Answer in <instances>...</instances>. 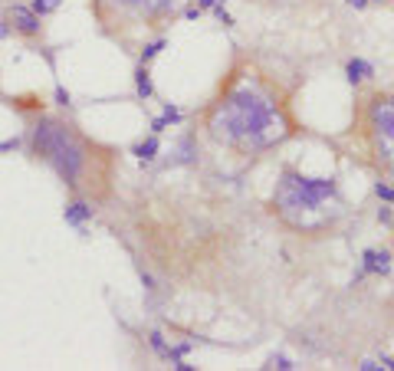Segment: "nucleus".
Returning <instances> with one entry per match:
<instances>
[{
  "label": "nucleus",
  "instance_id": "1",
  "mask_svg": "<svg viewBox=\"0 0 394 371\" xmlns=\"http://www.w3.org/2000/svg\"><path fill=\"white\" fill-rule=\"evenodd\" d=\"M194 125L233 158H263L302 135L296 89L250 53H233L214 96L194 112Z\"/></svg>",
  "mask_w": 394,
  "mask_h": 371
},
{
  "label": "nucleus",
  "instance_id": "2",
  "mask_svg": "<svg viewBox=\"0 0 394 371\" xmlns=\"http://www.w3.org/2000/svg\"><path fill=\"white\" fill-rule=\"evenodd\" d=\"M17 109L27 119L30 158L50 168L63 181L69 197L89 201L92 207L109 204L115 194V181H119L122 152L109 141L92 138L79 122H72L63 112H46L43 106H33V109L17 106Z\"/></svg>",
  "mask_w": 394,
  "mask_h": 371
},
{
  "label": "nucleus",
  "instance_id": "3",
  "mask_svg": "<svg viewBox=\"0 0 394 371\" xmlns=\"http://www.w3.org/2000/svg\"><path fill=\"white\" fill-rule=\"evenodd\" d=\"M266 214L296 240H328L345 227L348 201L339 178H319L296 165H283L266 197Z\"/></svg>",
  "mask_w": 394,
  "mask_h": 371
},
{
  "label": "nucleus",
  "instance_id": "4",
  "mask_svg": "<svg viewBox=\"0 0 394 371\" xmlns=\"http://www.w3.org/2000/svg\"><path fill=\"white\" fill-rule=\"evenodd\" d=\"M332 145L375 178H394V86L355 89L348 128Z\"/></svg>",
  "mask_w": 394,
  "mask_h": 371
},
{
  "label": "nucleus",
  "instance_id": "5",
  "mask_svg": "<svg viewBox=\"0 0 394 371\" xmlns=\"http://www.w3.org/2000/svg\"><path fill=\"white\" fill-rule=\"evenodd\" d=\"M197 0H89L99 33L122 46L125 53H138L141 43L164 37V30L184 20Z\"/></svg>",
  "mask_w": 394,
  "mask_h": 371
},
{
  "label": "nucleus",
  "instance_id": "6",
  "mask_svg": "<svg viewBox=\"0 0 394 371\" xmlns=\"http://www.w3.org/2000/svg\"><path fill=\"white\" fill-rule=\"evenodd\" d=\"M0 33L3 37H17V40L30 43V46H43L46 40V23L43 17L20 0H10L3 10H0Z\"/></svg>",
  "mask_w": 394,
  "mask_h": 371
},
{
  "label": "nucleus",
  "instance_id": "7",
  "mask_svg": "<svg viewBox=\"0 0 394 371\" xmlns=\"http://www.w3.org/2000/svg\"><path fill=\"white\" fill-rule=\"evenodd\" d=\"M388 270H391V253H388V250H365V260H362V273L384 276Z\"/></svg>",
  "mask_w": 394,
  "mask_h": 371
},
{
  "label": "nucleus",
  "instance_id": "8",
  "mask_svg": "<svg viewBox=\"0 0 394 371\" xmlns=\"http://www.w3.org/2000/svg\"><path fill=\"white\" fill-rule=\"evenodd\" d=\"M63 217H66V223H72V227H86V223L92 220V204H89V201H79V197H69Z\"/></svg>",
  "mask_w": 394,
  "mask_h": 371
},
{
  "label": "nucleus",
  "instance_id": "9",
  "mask_svg": "<svg viewBox=\"0 0 394 371\" xmlns=\"http://www.w3.org/2000/svg\"><path fill=\"white\" fill-rule=\"evenodd\" d=\"M135 92H138V99H151V96H155L148 63H138V69H135Z\"/></svg>",
  "mask_w": 394,
  "mask_h": 371
},
{
  "label": "nucleus",
  "instance_id": "10",
  "mask_svg": "<svg viewBox=\"0 0 394 371\" xmlns=\"http://www.w3.org/2000/svg\"><path fill=\"white\" fill-rule=\"evenodd\" d=\"M345 72H348V83H352V86H358L362 79H368V76H375L371 63H365V59H348Z\"/></svg>",
  "mask_w": 394,
  "mask_h": 371
},
{
  "label": "nucleus",
  "instance_id": "11",
  "mask_svg": "<svg viewBox=\"0 0 394 371\" xmlns=\"http://www.w3.org/2000/svg\"><path fill=\"white\" fill-rule=\"evenodd\" d=\"M135 154L141 158V161H155V154H158V135L151 132V135L145 138V141H141V145L135 148Z\"/></svg>",
  "mask_w": 394,
  "mask_h": 371
},
{
  "label": "nucleus",
  "instance_id": "12",
  "mask_svg": "<svg viewBox=\"0 0 394 371\" xmlns=\"http://www.w3.org/2000/svg\"><path fill=\"white\" fill-rule=\"evenodd\" d=\"M30 7H33V10L46 20V17H53L56 10H59V0H30Z\"/></svg>",
  "mask_w": 394,
  "mask_h": 371
},
{
  "label": "nucleus",
  "instance_id": "13",
  "mask_svg": "<svg viewBox=\"0 0 394 371\" xmlns=\"http://www.w3.org/2000/svg\"><path fill=\"white\" fill-rule=\"evenodd\" d=\"M375 194H378L381 201H391V204H394V188H391V184L378 181V184H375Z\"/></svg>",
  "mask_w": 394,
  "mask_h": 371
},
{
  "label": "nucleus",
  "instance_id": "14",
  "mask_svg": "<svg viewBox=\"0 0 394 371\" xmlns=\"http://www.w3.org/2000/svg\"><path fill=\"white\" fill-rule=\"evenodd\" d=\"M270 368H293L286 358H270Z\"/></svg>",
  "mask_w": 394,
  "mask_h": 371
}]
</instances>
